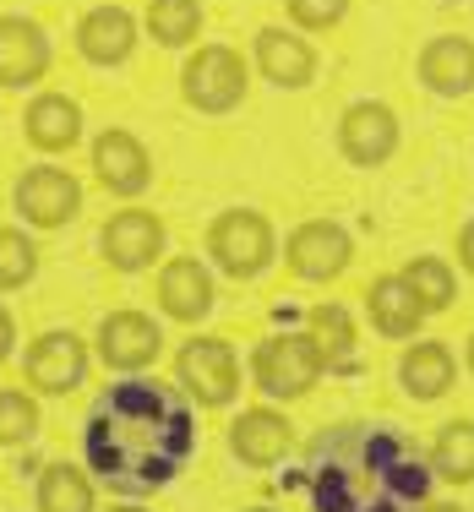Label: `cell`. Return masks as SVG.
<instances>
[{"mask_svg":"<svg viewBox=\"0 0 474 512\" xmlns=\"http://www.w3.org/2000/svg\"><path fill=\"white\" fill-rule=\"evenodd\" d=\"M257 66L267 82L278 88H306L316 77V50L300 33H284V28H262L257 33Z\"/></svg>","mask_w":474,"mask_h":512,"instance_id":"18","label":"cell"},{"mask_svg":"<svg viewBox=\"0 0 474 512\" xmlns=\"http://www.w3.org/2000/svg\"><path fill=\"white\" fill-rule=\"evenodd\" d=\"M82 453H88V469L115 491H158L197 453V420L175 387L131 376L93 404Z\"/></svg>","mask_w":474,"mask_h":512,"instance_id":"1","label":"cell"},{"mask_svg":"<svg viewBox=\"0 0 474 512\" xmlns=\"http://www.w3.org/2000/svg\"><path fill=\"white\" fill-rule=\"evenodd\" d=\"M93 169H99V180L115 191V197H137V191L153 180L148 148H142L131 131H104V137L93 142Z\"/></svg>","mask_w":474,"mask_h":512,"instance_id":"14","label":"cell"},{"mask_svg":"<svg viewBox=\"0 0 474 512\" xmlns=\"http://www.w3.org/2000/svg\"><path fill=\"white\" fill-rule=\"evenodd\" d=\"M300 485L316 512H415L431 496V469L393 425L344 420L311 436Z\"/></svg>","mask_w":474,"mask_h":512,"instance_id":"2","label":"cell"},{"mask_svg":"<svg viewBox=\"0 0 474 512\" xmlns=\"http://www.w3.org/2000/svg\"><path fill=\"white\" fill-rule=\"evenodd\" d=\"M82 376H88V349L77 333H44L28 349V382L39 393H71L82 387Z\"/></svg>","mask_w":474,"mask_h":512,"instance_id":"11","label":"cell"},{"mask_svg":"<svg viewBox=\"0 0 474 512\" xmlns=\"http://www.w3.org/2000/svg\"><path fill=\"white\" fill-rule=\"evenodd\" d=\"M431 474L436 480L469 485L474 480V420H453L431 447Z\"/></svg>","mask_w":474,"mask_h":512,"instance_id":"23","label":"cell"},{"mask_svg":"<svg viewBox=\"0 0 474 512\" xmlns=\"http://www.w3.org/2000/svg\"><path fill=\"white\" fill-rule=\"evenodd\" d=\"M425 512H464V507H453V502H436V507H425Z\"/></svg>","mask_w":474,"mask_h":512,"instance_id":"33","label":"cell"},{"mask_svg":"<svg viewBox=\"0 0 474 512\" xmlns=\"http://www.w3.org/2000/svg\"><path fill=\"white\" fill-rule=\"evenodd\" d=\"M453 349L447 344H415L398 365V376H404V393L420 398V404H431V398H442L447 387H453Z\"/></svg>","mask_w":474,"mask_h":512,"instance_id":"22","label":"cell"},{"mask_svg":"<svg viewBox=\"0 0 474 512\" xmlns=\"http://www.w3.org/2000/svg\"><path fill=\"white\" fill-rule=\"evenodd\" d=\"M77 137H82L77 99H66V93H39V99L28 104V142L33 148L60 153V148H71Z\"/></svg>","mask_w":474,"mask_h":512,"instance_id":"21","label":"cell"},{"mask_svg":"<svg viewBox=\"0 0 474 512\" xmlns=\"http://www.w3.org/2000/svg\"><path fill=\"white\" fill-rule=\"evenodd\" d=\"M11 344H17V333H11V311L0 306V360L11 355Z\"/></svg>","mask_w":474,"mask_h":512,"instance_id":"32","label":"cell"},{"mask_svg":"<svg viewBox=\"0 0 474 512\" xmlns=\"http://www.w3.org/2000/svg\"><path fill=\"white\" fill-rule=\"evenodd\" d=\"M311 338H316V349H322L327 365H344L355 355V327H349L344 306H316L311 311Z\"/></svg>","mask_w":474,"mask_h":512,"instance_id":"27","label":"cell"},{"mask_svg":"<svg viewBox=\"0 0 474 512\" xmlns=\"http://www.w3.org/2000/svg\"><path fill=\"white\" fill-rule=\"evenodd\" d=\"M158 251H164V224H158L153 213H142V207H126V213H115L104 224V256L120 273L148 267Z\"/></svg>","mask_w":474,"mask_h":512,"instance_id":"12","label":"cell"},{"mask_svg":"<svg viewBox=\"0 0 474 512\" xmlns=\"http://www.w3.org/2000/svg\"><path fill=\"white\" fill-rule=\"evenodd\" d=\"M148 28H153L158 44L180 50V44H191L202 33V6H197V0H153V6H148Z\"/></svg>","mask_w":474,"mask_h":512,"instance_id":"26","label":"cell"},{"mask_svg":"<svg viewBox=\"0 0 474 512\" xmlns=\"http://www.w3.org/2000/svg\"><path fill=\"white\" fill-rule=\"evenodd\" d=\"M284 6H289V17H295V28L322 33V28H333V22H344L349 0H284Z\"/></svg>","mask_w":474,"mask_h":512,"instance_id":"30","label":"cell"},{"mask_svg":"<svg viewBox=\"0 0 474 512\" xmlns=\"http://www.w3.org/2000/svg\"><path fill=\"white\" fill-rule=\"evenodd\" d=\"M39 512H93V485L71 463H50L39 474Z\"/></svg>","mask_w":474,"mask_h":512,"instance_id":"24","label":"cell"},{"mask_svg":"<svg viewBox=\"0 0 474 512\" xmlns=\"http://www.w3.org/2000/svg\"><path fill=\"white\" fill-rule=\"evenodd\" d=\"M251 512H273V507H251Z\"/></svg>","mask_w":474,"mask_h":512,"instance_id":"36","label":"cell"},{"mask_svg":"<svg viewBox=\"0 0 474 512\" xmlns=\"http://www.w3.org/2000/svg\"><path fill=\"white\" fill-rule=\"evenodd\" d=\"M180 82H186V99L197 109L224 115V109H235L246 99V60L235 50H224V44H202V50L186 60Z\"/></svg>","mask_w":474,"mask_h":512,"instance_id":"5","label":"cell"},{"mask_svg":"<svg viewBox=\"0 0 474 512\" xmlns=\"http://www.w3.org/2000/svg\"><path fill=\"white\" fill-rule=\"evenodd\" d=\"M458 262L474 273V224H464V235H458Z\"/></svg>","mask_w":474,"mask_h":512,"instance_id":"31","label":"cell"},{"mask_svg":"<svg viewBox=\"0 0 474 512\" xmlns=\"http://www.w3.org/2000/svg\"><path fill=\"white\" fill-rule=\"evenodd\" d=\"M44 71H50V39H44V28L28 17H0V82L22 88V82H39Z\"/></svg>","mask_w":474,"mask_h":512,"instance_id":"13","label":"cell"},{"mask_svg":"<svg viewBox=\"0 0 474 512\" xmlns=\"http://www.w3.org/2000/svg\"><path fill=\"white\" fill-rule=\"evenodd\" d=\"M180 382H186V393L197 398V404H229L240 387V360L235 349L224 344V338H191L186 349H180Z\"/></svg>","mask_w":474,"mask_h":512,"instance_id":"6","label":"cell"},{"mask_svg":"<svg viewBox=\"0 0 474 512\" xmlns=\"http://www.w3.org/2000/svg\"><path fill=\"white\" fill-rule=\"evenodd\" d=\"M229 447H235L240 463H257V469H267V463L284 458L289 447V420L273 409H246L235 425H229Z\"/></svg>","mask_w":474,"mask_h":512,"instance_id":"19","label":"cell"},{"mask_svg":"<svg viewBox=\"0 0 474 512\" xmlns=\"http://www.w3.org/2000/svg\"><path fill=\"white\" fill-rule=\"evenodd\" d=\"M109 512H142V507H109Z\"/></svg>","mask_w":474,"mask_h":512,"instance_id":"34","label":"cell"},{"mask_svg":"<svg viewBox=\"0 0 474 512\" xmlns=\"http://www.w3.org/2000/svg\"><path fill=\"white\" fill-rule=\"evenodd\" d=\"M469 365H474V338H469Z\"/></svg>","mask_w":474,"mask_h":512,"instance_id":"35","label":"cell"},{"mask_svg":"<svg viewBox=\"0 0 474 512\" xmlns=\"http://www.w3.org/2000/svg\"><path fill=\"white\" fill-rule=\"evenodd\" d=\"M289 267H295L300 278H311V284H327V278H338L349 267V235L338 224H327V218H311V224H300L295 235H289Z\"/></svg>","mask_w":474,"mask_h":512,"instance_id":"9","label":"cell"},{"mask_svg":"<svg viewBox=\"0 0 474 512\" xmlns=\"http://www.w3.org/2000/svg\"><path fill=\"white\" fill-rule=\"evenodd\" d=\"M158 300L175 322H197V316L213 311V278L197 256H175V262L158 273Z\"/></svg>","mask_w":474,"mask_h":512,"instance_id":"17","label":"cell"},{"mask_svg":"<svg viewBox=\"0 0 474 512\" xmlns=\"http://www.w3.org/2000/svg\"><path fill=\"white\" fill-rule=\"evenodd\" d=\"M77 50L93 60V66H120L131 50H137V22L120 6H93L88 17L77 22Z\"/></svg>","mask_w":474,"mask_h":512,"instance_id":"16","label":"cell"},{"mask_svg":"<svg viewBox=\"0 0 474 512\" xmlns=\"http://www.w3.org/2000/svg\"><path fill=\"white\" fill-rule=\"evenodd\" d=\"M338 148H344L349 164L376 169L398 153V115L387 104H349L344 120H338Z\"/></svg>","mask_w":474,"mask_h":512,"instance_id":"7","label":"cell"},{"mask_svg":"<svg viewBox=\"0 0 474 512\" xmlns=\"http://www.w3.org/2000/svg\"><path fill=\"white\" fill-rule=\"evenodd\" d=\"M404 284L415 289V300L425 306V316H431V311H447V306H453L458 278H453V267H447L442 256H415V262L404 267Z\"/></svg>","mask_w":474,"mask_h":512,"instance_id":"25","label":"cell"},{"mask_svg":"<svg viewBox=\"0 0 474 512\" xmlns=\"http://www.w3.org/2000/svg\"><path fill=\"white\" fill-rule=\"evenodd\" d=\"M366 306H371L376 333H387V338H415L420 322H425V306L415 300V289L404 284V273H398V278H376Z\"/></svg>","mask_w":474,"mask_h":512,"instance_id":"20","label":"cell"},{"mask_svg":"<svg viewBox=\"0 0 474 512\" xmlns=\"http://www.w3.org/2000/svg\"><path fill=\"white\" fill-rule=\"evenodd\" d=\"M420 82L442 99H458V93L474 88V44L458 39V33H436L420 50Z\"/></svg>","mask_w":474,"mask_h":512,"instance_id":"15","label":"cell"},{"mask_svg":"<svg viewBox=\"0 0 474 512\" xmlns=\"http://www.w3.org/2000/svg\"><path fill=\"white\" fill-rule=\"evenodd\" d=\"M39 267V251L22 229H0V289H22Z\"/></svg>","mask_w":474,"mask_h":512,"instance_id":"29","label":"cell"},{"mask_svg":"<svg viewBox=\"0 0 474 512\" xmlns=\"http://www.w3.org/2000/svg\"><path fill=\"white\" fill-rule=\"evenodd\" d=\"M208 256L224 267L229 278H257L273 262V224L251 207H235L208 229Z\"/></svg>","mask_w":474,"mask_h":512,"instance_id":"4","label":"cell"},{"mask_svg":"<svg viewBox=\"0 0 474 512\" xmlns=\"http://www.w3.org/2000/svg\"><path fill=\"white\" fill-rule=\"evenodd\" d=\"M158 349H164V338H158V322L142 311H109L104 327H99V355L104 365H115V371H142V365L158 360Z\"/></svg>","mask_w":474,"mask_h":512,"instance_id":"10","label":"cell"},{"mask_svg":"<svg viewBox=\"0 0 474 512\" xmlns=\"http://www.w3.org/2000/svg\"><path fill=\"white\" fill-rule=\"evenodd\" d=\"M327 371L322 349H316L311 333H273L267 344H257L251 355V376L267 398H300L316 387V376Z\"/></svg>","mask_w":474,"mask_h":512,"instance_id":"3","label":"cell"},{"mask_svg":"<svg viewBox=\"0 0 474 512\" xmlns=\"http://www.w3.org/2000/svg\"><path fill=\"white\" fill-rule=\"evenodd\" d=\"M33 436H39V404L17 387H6L0 393V442L17 447V442H33Z\"/></svg>","mask_w":474,"mask_h":512,"instance_id":"28","label":"cell"},{"mask_svg":"<svg viewBox=\"0 0 474 512\" xmlns=\"http://www.w3.org/2000/svg\"><path fill=\"white\" fill-rule=\"evenodd\" d=\"M17 207H22V218H28V224L60 229V224H71V218H77L82 186L66 175V169L39 164V169H28V175L17 180Z\"/></svg>","mask_w":474,"mask_h":512,"instance_id":"8","label":"cell"}]
</instances>
